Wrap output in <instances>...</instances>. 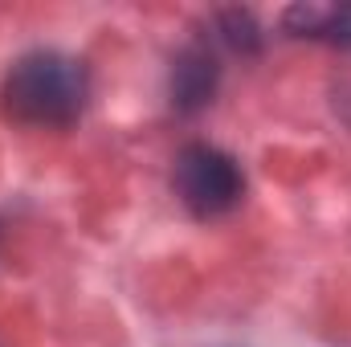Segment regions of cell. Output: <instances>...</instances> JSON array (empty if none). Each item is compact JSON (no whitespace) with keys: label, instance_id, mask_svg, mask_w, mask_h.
<instances>
[{"label":"cell","instance_id":"5","mask_svg":"<svg viewBox=\"0 0 351 347\" xmlns=\"http://www.w3.org/2000/svg\"><path fill=\"white\" fill-rule=\"evenodd\" d=\"M221 33H225V41H229L233 49H254V45H258V25H254V16L241 12V8L221 12Z\"/></svg>","mask_w":351,"mask_h":347},{"label":"cell","instance_id":"3","mask_svg":"<svg viewBox=\"0 0 351 347\" xmlns=\"http://www.w3.org/2000/svg\"><path fill=\"white\" fill-rule=\"evenodd\" d=\"M217 82H221L217 58H213L204 45H188L172 66V102H176V110L192 115V110L208 106L213 94H217Z\"/></svg>","mask_w":351,"mask_h":347},{"label":"cell","instance_id":"1","mask_svg":"<svg viewBox=\"0 0 351 347\" xmlns=\"http://www.w3.org/2000/svg\"><path fill=\"white\" fill-rule=\"evenodd\" d=\"M86 66L58 49L25 53L4 78V110L25 127H70L86 106Z\"/></svg>","mask_w":351,"mask_h":347},{"label":"cell","instance_id":"2","mask_svg":"<svg viewBox=\"0 0 351 347\" xmlns=\"http://www.w3.org/2000/svg\"><path fill=\"white\" fill-rule=\"evenodd\" d=\"M172 184L184 208L196 217H221V213L237 208L241 192H245V176L237 168V160L213 143H188L176 156Z\"/></svg>","mask_w":351,"mask_h":347},{"label":"cell","instance_id":"4","mask_svg":"<svg viewBox=\"0 0 351 347\" xmlns=\"http://www.w3.org/2000/svg\"><path fill=\"white\" fill-rule=\"evenodd\" d=\"M286 33L351 49V0L348 4H290L282 12Z\"/></svg>","mask_w":351,"mask_h":347}]
</instances>
